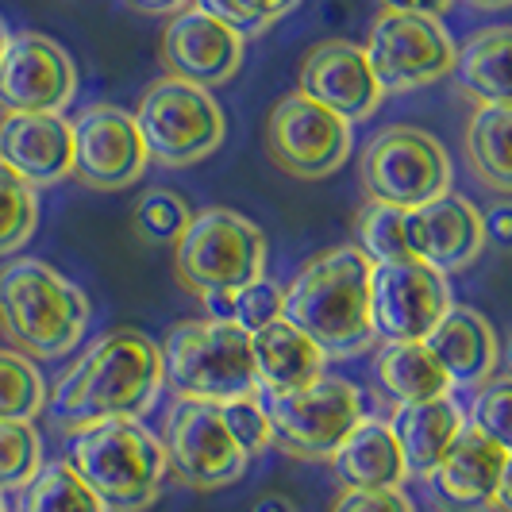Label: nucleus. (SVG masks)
Here are the masks:
<instances>
[{
	"mask_svg": "<svg viewBox=\"0 0 512 512\" xmlns=\"http://www.w3.org/2000/svg\"><path fill=\"white\" fill-rule=\"evenodd\" d=\"M162 389V351L135 328L101 335L58 378L47 405L54 420L77 432L101 420H139Z\"/></svg>",
	"mask_w": 512,
	"mask_h": 512,
	"instance_id": "obj_1",
	"label": "nucleus"
},
{
	"mask_svg": "<svg viewBox=\"0 0 512 512\" xmlns=\"http://www.w3.org/2000/svg\"><path fill=\"white\" fill-rule=\"evenodd\" d=\"M370 258L355 243L308 258L285 289L282 320H289L328 355L355 359L378 339L370 328Z\"/></svg>",
	"mask_w": 512,
	"mask_h": 512,
	"instance_id": "obj_2",
	"label": "nucleus"
},
{
	"mask_svg": "<svg viewBox=\"0 0 512 512\" xmlns=\"http://www.w3.org/2000/svg\"><path fill=\"white\" fill-rule=\"evenodd\" d=\"M89 328V301L39 258L0 266V332L27 359L70 355Z\"/></svg>",
	"mask_w": 512,
	"mask_h": 512,
	"instance_id": "obj_3",
	"label": "nucleus"
},
{
	"mask_svg": "<svg viewBox=\"0 0 512 512\" xmlns=\"http://www.w3.org/2000/svg\"><path fill=\"white\" fill-rule=\"evenodd\" d=\"M66 462L108 512H147L162 497L166 451L139 420H101L70 436Z\"/></svg>",
	"mask_w": 512,
	"mask_h": 512,
	"instance_id": "obj_4",
	"label": "nucleus"
},
{
	"mask_svg": "<svg viewBox=\"0 0 512 512\" xmlns=\"http://www.w3.org/2000/svg\"><path fill=\"white\" fill-rule=\"evenodd\" d=\"M162 351V385L181 401L224 405L258 393L251 335L231 320H181Z\"/></svg>",
	"mask_w": 512,
	"mask_h": 512,
	"instance_id": "obj_5",
	"label": "nucleus"
},
{
	"mask_svg": "<svg viewBox=\"0 0 512 512\" xmlns=\"http://www.w3.org/2000/svg\"><path fill=\"white\" fill-rule=\"evenodd\" d=\"M266 266V235L255 220L208 208L189 220V228L174 243V278L197 301L208 293H235L239 285L262 274Z\"/></svg>",
	"mask_w": 512,
	"mask_h": 512,
	"instance_id": "obj_6",
	"label": "nucleus"
},
{
	"mask_svg": "<svg viewBox=\"0 0 512 512\" xmlns=\"http://www.w3.org/2000/svg\"><path fill=\"white\" fill-rule=\"evenodd\" d=\"M266 416L278 451L305 462H328L335 447L359 428L366 401L355 382L316 374L297 389L270 393Z\"/></svg>",
	"mask_w": 512,
	"mask_h": 512,
	"instance_id": "obj_7",
	"label": "nucleus"
},
{
	"mask_svg": "<svg viewBox=\"0 0 512 512\" xmlns=\"http://www.w3.org/2000/svg\"><path fill=\"white\" fill-rule=\"evenodd\" d=\"M135 128L143 135L147 158L162 162V166H193L216 151L228 135V120L216 97L193 85V81H178V77H162L143 93Z\"/></svg>",
	"mask_w": 512,
	"mask_h": 512,
	"instance_id": "obj_8",
	"label": "nucleus"
},
{
	"mask_svg": "<svg viewBox=\"0 0 512 512\" xmlns=\"http://www.w3.org/2000/svg\"><path fill=\"white\" fill-rule=\"evenodd\" d=\"M359 178L366 201L409 212L451 189V158L436 135L409 124H393L366 143Z\"/></svg>",
	"mask_w": 512,
	"mask_h": 512,
	"instance_id": "obj_9",
	"label": "nucleus"
},
{
	"mask_svg": "<svg viewBox=\"0 0 512 512\" xmlns=\"http://www.w3.org/2000/svg\"><path fill=\"white\" fill-rule=\"evenodd\" d=\"M362 51L382 93H409L436 85L455 66V39L436 16H412L389 8L370 24Z\"/></svg>",
	"mask_w": 512,
	"mask_h": 512,
	"instance_id": "obj_10",
	"label": "nucleus"
},
{
	"mask_svg": "<svg viewBox=\"0 0 512 512\" xmlns=\"http://www.w3.org/2000/svg\"><path fill=\"white\" fill-rule=\"evenodd\" d=\"M166 474L189 489H224L243 478L247 470V451L231 439L224 428L220 405L205 401H181L166 416Z\"/></svg>",
	"mask_w": 512,
	"mask_h": 512,
	"instance_id": "obj_11",
	"label": "nucleus"
},
{
	"mask_svg": "<svg viewBox=\"0 0 512 512\" xmlns=\"http://www.w3.org/2000/svg\"><path fill=\"white\" fill-rule=\"evenodd\" d=\"M351 143V124L305 93H289L266 120V154L289 178H328L351 158Z\"/></svg>",
	"mask_w": 512,
	"mask_h": 512,
	"instance_id": "obj_12",
	"label": "nucleus"
},
{
	"mask_svg": "<svg viewBox=\"0 0 512 512\" xmlns=\"http://www.w3.org/2000/svg\"><path fill=\"white\" fill-rule=\"evenodd\" d=\"M451 308L447 278L420 258L370 266V328L382 343H420Z\"/></svg>",
	"mask_w": 512,
	"mask_h": 512,
	"instance_id": "obj_13",
	"label": "nucleus"
},
{
	"mask_svg": "<svg viewBox=\"0 0 512 512\" xmlns=\"http://www.w3.org/2000/svg\"><path fill=\"white\" fill-rule=\"evenodd\" d=\"M70 135H74L70 178H77L85 189H97V193L128 189L143 178L151 162L143 135L135 128V116L116 104H89L70 124Z\"/></svg>",
	"mask_w": 512,
	"mask_h": 512,
	"instance_id": "obj_14",
	"label": "nucleus"
},
{
	"mask_svg": "<svg viewBox=\"0 0 512 512\" xmlns=\"http://www.w3.org/2000/svg\"><path fill=\"white\" fill-rule=\"evenodd\" d=\"M77 93V66L39 31L8 35L0 54V112H62Z\"/></svg>",
	"mask_w": 512,
	"mask_h": 512,
	"instance_id": "obj_15",
	"label": "nucleus"
},
{
	"mask_svg": "<svg viewBox=\"0 0 512 512\" xmlns=\"http://www.w3.org/2000/svg\"><path fill=\"white\" fill-rule=\"evenodd\" d=\"M405 243L409 255L432 266L436 274H459L486 251L482 212L470 197L447 189L436 201L405 212Z\"/></svg>",
	"mask_w": 512,
	"mask_h": 512,
	"instance_id": "obj_16",
	"label": "nucleus"
},
{
	"mask_svg": "<svg viewBox=\"0 0 512 512\" xmlns=\"http://www.w3.org/2000/svg\"><path fill=\"white\" fill-rule=\"evenodd\" d=\"M432 489L451 512H493L501 489L512 482V451L466 424L447 455L428 474Z\"/></svg>",
	"mask_w": 512,
	"mask_h": 512,
	"instance_id": "obj_17",
	"label": "nucleus"
},
{
	"mask_svg": "<svg viewBox=\"0 0 512 512\" xmlns=\"http://www.w3.org/2000/svg\"><path fill=\"white\" fill-rule=\"evenodd\" d=\"M162 66L170 77L193 81L201 89L224 85L243 66V35L189 4L174 12V20L162 31Z\"/></svg>",
	"mask_w": 512,
	"mask_h": 512,
	"instance_id": "obj_18",
	"label": "nucleus"
},
{
	"mask_svg": "<svg viewBox=\"0 0 512 512\" xmlns=\"http://www.w3.org/2000/svg\"><path fill=\"white\" fill-rule=\"evenodd\" d=\"M297 93H305L308 101L324 104L328 112L343 116L347 124L374 116L385 97L370 62H366V51L359 43H347V39L316 43L305 54Z\"/></svg>",
	"mask_w": 512,
	"mask_h": 512,
	"instance_id": "obj_19",
	"label": "nucleus"
},
{
	"mask_svg": "<svg viewBox=\"0 0 512 512\" xmlns=\"http://www.w3.org/2000/svg\"><path fill=\"white\" fill-rule=\"evenodd\" d=\"M0 162L31 189L58 185L74 170V135L58 112H8L0 116Z\"/></svg>",
	"mask_w": 512,
	"mask_h": 512,
	"instance_id": "obj_20",
	"label": "nucleus"
},
{
	"mask_svg": "<svg viewBox=\"0 0 512 512\" xmlns=\"http://www.w3.org/2000/svg\"><path fill=\"white\" fill-rule=\"evenodd\" d=\"M420 343L428 347V355L447 374V385H462V389L486 385L497 374V362H501V339L493 332V324L478 308L466 305L447 308L436 328Z\"/></svg>",
	"mask_w": 512,
	"mask_h": 512,
	"instance_id": "obj_21",
	"label": "nucleus"
},
{
	"mask_svg": "<svg viewBox=\"0 0 512 512\" xmlns=\"http://www.w3.org/2000/svg\"><path fill=\"white\" fill-rule=\"evenodd\" d=\"M462 428H466V416H462L459 401H451V393H439V397L416 401V405H397L393 420H389V432L405 455V470L416 478H428L436 470Z\"/></svg>",
	"mask_w": 512,
	"mask_h": 512,
	"instance_id": "obj_22",
	"label": "nucleus"
},
{
	"mask_svg": "<svg viewBox=\"0 0 512 512\" xmlns=\"http://www.w3.org/2000/svg\"><path fill=\"white\" fill-rule=\"evenodd\" d=\"M332 474L343 489H401L409 478L405 455L385 420H366L332 451Z\"/></svg>",
	"mask_w": 512,
	"mask_h": 512,
	"instance_id": "obj_23",
	"label": "nucleus"
},
{
	"mask_svg": "<svg viewBox=\"0 0 512 512\" xmlns=\"http://www.w3.org/2000/svg\"><path fill=\"white\" fill-rule=\"evenodd\" d=\"M251 355H255L258 389H270V393L297 389V385L312 382L316 374H324V366H328V355L289 320H274V324L258 328L251 335Z\"/></svg>",
	"mask_w": 512,
	"mask_h": 512,
	"instance_id": "obj_24",
	"label": "nucleus"
},
{
	"mask_svg": "<svg viewBox=\"0 0 512 512\" xmlns=\"http://www.w3.org/2000/svg\"><path fill=\"white\" fill-rule=\"evenodd\" d=\"M455 85L474 104H509V27H482L455 47Z\"/></svg>",
	"mask_w": 512,
	"mask_h": 512,
	"instance_id": "obj_25",
	"label": "nucleus"
},
{
	"mask_svg": "<svg viewBox=\"0 0 512 512\" xmlns=\"http://www.w3.org/2000/svg\"><path fill=\"white\" fill-rule=\"evenodd\" d=\"M509 128H512V108L509 104H478L470 124H466V139L462 151L470 170L478 181H486L497 193H512V166H509Z\"/></svg>",
	"mask_w": 512,
	"mask_h": 512,
	"instance_id": "obj_26",
	"label": "nucleus"
},
{
	"mask_svg": "<svg viewBox=\"0 0 512 512\" xmlns=\"http://www.w3.org/2000/svg\"><path fill=\"white\" fill-rule=\"evenodd\" d=\"M378 382L397 405H416L451 389L424 343H385L378 355Z\"/></svg>",
	"mask_w": 512,
	"mask_h": 512,
	"instance_id": "obj_27",
	"label": "nucleus"
},
{
	"mask_svg": "<svg viewBox=\"0 0 512 512\" xmlns=\"http://www.w3.org/2000/svg\"><path fill=\"white\" fill-rule=\"evenodd\" d=\"M20 512H108L101 497L81 482L70 462L39 466L35 478L24 486V509Z\"/></svg>",
	"mask_w": 512,
	"mask_h": 512,
	"instance_id": "obj_28",
	"label": "nucleus"
},
{
	"mask_svg": "<svg viewBox=\"0 0 512 512\" xmlns=\"http://www.w3.org/2000/svg\"><path fill=\"white\" fill-rule=\"evenodd\" d=\"M43 409H47V382L35 370V362L20 351L0 347V420L31 424Z\"/></svg>",
	"mask_w": 512,
	"mask_h": 512,
	"instance_id": "obj_29",
	"label": "nucleus"
},
{
	"mask_svg": "<svg viewBox=\"0 0 512 512\" xmlns=\"http://www.w3.org/2000/svg\"><path fill=\"white\" fill-rule=\"evenodd\" d=\"M39 228V197L20 174L0 162V258L16 255Z\"/></svg>",
	"mask_w": 512,
	"mask_h": 512,
	"instance_id": "obj_30",
	"label": "nucleus"
},
{
	"mask_svg": "<svg viewBox=\"0 0 512 512\" xmlns=\"http://www.w3.org/2000/svg\"><path fill=\"white\" fill-rule=\"evenodd\" d=\"M355 235H359L362 255L370 262H397V258H412L409 243H405V208L393 205H370L359 212V224H355Z\"/></svg>",
	"mask_w": 512,
	"mask_h": 512,
	"instance_id": "obj_31",
	"label": "nucleus"
},
{
	"mask_svg": "<svg viewBox=\"0 0 512 512\" xmlns=\"http://www.w3.org/2000/svg\"><path fill=\"white\" fill-rule=\"evenodd\" d=\"M43 466V439L24 420H0V489H24Z\"/></svg>",
	"mask_w": 512,
	"mask_h": 512,
	"instance_id": "obj_32",
	"label": "nucleus"
},
{
	"mask_svg": "<svg viewBox=\"0 0 512 512\" xmlns=\"http://www.w3.org/2000/svg\"><path fill=\"white\" fill-rule=\"evenodd\" d=\"M189 220H193V208L185 205V197L170 193V189L143 193V201L135 205V216H131L135 231L151 243H178V235L189 228Z\"/></svg>",
	"mask_w": 512,
	"mask_h": 512,
	"instance_id": "obj_33",
	"label": "nucleus"
},
{
	"mask_svg": "<svg viewBox=\"0 0 512 512\" xmlns=\"http://www.w3.org/2000/svg\"><path fill=\"white\" fill-rule=\"evenodd\" d=\"M282 308H285V289L270 278H251L247 285H239L231 293V324H239L247 335H255L258 328L282 320Z\"/></svg>",
	"mask_w": 512,
	"mask_h": 512,
	"instance_id": "obj_34",
	"label": "nucleus"
},
{
	"mask_svg": "<svg viewBox=\"0 0 512 512\" xmlns=\"http://www.w3.org/2000/svg\"><path fill=\"white\" fill-rule=\"evenodd\" d=\"M189 4H197L201 12L216 16L220 24H228L243 39L262 35L274 20H282L289 12L282 0H189Z\"/></svg>",
	"mask_w": 512,
	"mask_h": 512,
	"instance_id": "obj_35",
	"label": "nucleus"
},
{
	"mask_svg": "<svg viewBox=\"0 0 512 512\" xmlns=\"http://www.w3.org/2000/svg\"><path fill=\"white\" fill-rule=\"evenodd\" d=\"M220 416H224V428L231 432V439L247 451V455H262L274 447V436H270V416H266V405H258V397H235V401H224L220 405Z\"/></svg>",
	"mask_w": 512,
	"mask_h": 512,
	"instance_id": "obj_36",
	"label": "nucleus"
},
{
	"mask_svg": "<svg viewBox=\"0 0 512 512\" xmlns=\"http://www.w3.org/2000/svg\"><path fill=\"white\" fill-rule=\"evenodd\" d=\"M478 401L466 424H474L478 432H486L489 439L512 447V382L509 378H489L486 385H478Z\"/></svg>",
	"mask_w": 512,
	"mask_h": 512,
	"instance_id": "obj_37",
	"label": "nucleus"
},
{
	"mask_svg": "<svg viewBox=\"0 0 512 512\" xmlns=\"http://www.w3.org/2000/svg\"><path fill=\"white\" fill-rule=\"evenodd\" d=\"M332 512H416L401 489H343Z\"/></svg>",
	"mask_w": 512,
	"mask_h": 512,
	"instance_id": "obj_38",
	"label": "nucleus"
},
{
	"mask_svg": "<svg viewBox=\"0 0 512 512\" xmlns=\"http://www.w3.org/2000/svg\"><path fill=\"white\" fill-rule=\"evenodd\" d=\"M482 231H486V243L501 247V251H509L512 247V205L509 201H501V205H493L489 212H482Z\"/></svg>",
	"mask_w": 512,
	"mask_h": 512,
	"instance_id": "obj_39",
	"label": "nucleus"
},
{
	"mask_svg": "<svg viewBox=\"0 0 512 512\" xmlns=\"http://www.w3.org/2000/svg\"><path fill=\"white\" fill-rule=\"evenodd\" d=\"M389 12H412V16H443L455 0H382Z\"/></svg>",
	"mask_w": 512,
	"mask_h": 512,
	"instance_id": "obj_40",
	"label": "nucleus"
},
{
	"mask_svg": "<svg viewBox=\"0 0 512 512\" xmlns=\"http://www.w3.org/2000/svg\"><path fill=\"white\" fill-rule=\"evenodd\" d=\"M131 8H139V12H151V16H174L181 12L189 0H128Z\"/></svg>",
	"mask_w": 512,
	"mask_h": 512,
	"instance_id": "obj_41",
	"label": "nucleus"
},
{
	"mask_svg": "<svg viewBox=\"0 0 512 512\" xmlns=\"http://www.w3.org/2000/svg\"><path fill=\"white\" fill-rule=\"evenodd\" d=\"M255 512H297V505L289 497H282V493H266L255 505Z\"/></svg>",
	"mask_w": 512,
	"mask_h": 512,
	"instance_id": "obj_42",
	"label": "nucleus"
},
{
	"mask_svg": "<svg viewBox=\"0 0 512 512\" xmlns=\"http://www.w3.org/2000/svg\"><path fill=\"white\" fill-rule=\"evenodd\" d=\"M474 8H486V12H501V8H509L512 0H470Z\"/></svg>",
	"mask_w": 512,
	"mask_h": 512,
	"instance_id": "obj_43",
	"label": "nucleus"
},
{
	"mask_svg": "<svg viewBox=\"0 0 512 512\" xmlns=\"http://www.w3.org/2000/svg\"><path fill=\"white\" fill-rule=\"evenodd\" d=\"M4 43H8V27H4V20H0V54H4Z\"/></svg>",
	"mask_w": 512,
	"mask_h": 512,
	"instance_id": "obj_44",
	"label": "nucleus"
},
{
	"mask_svg": "<svg viewBox=\"0 0 512 512\" xmlns=\"http://www.w3.org/2000/svg\"><path fill=\"white\" fill-rule=\"evenodd\" d=\"M285 8H297V4H301V0H282Z\"/></svg>",
	"mask_w": 512,
	"mask_h": 512,
	"instance_id": "obj_45",
	"label": "nucleus"
},
{
	"mask_svg": "<svg viewBox=\"0 0 512 512\" xmlns=\"http://www.w3.org/2000/svg\"><path fill=\"white\" fill-rule=\"evenodd\" d=\"M0 512H8V509H4V497H0Z\"/></svg>",
	"mask_w": 512,
	"mask_h": 512,
	"instance_id": "obj_46",
	"label": "nucleus"
},
{
	"mask_svg": "<svg viewBox=\"0 0 512 512\" xmlns=\"http://www.w3.org/2000/svg\"><path fill=\"white\" fill-rule=\"evenodd\" d=\"M439 512H451V509H439Z\"/></svg>",
	"mask_w": 512,
	"mask_h": 512,
	"instance_id": "obj_47",
	"label": "nucleus"
}]
</instances>
